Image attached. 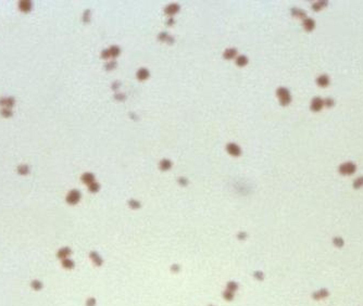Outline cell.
<instances>
[{"label":"cell","mask_w":363,"mask_h":306,"mask_svg":"<svg viewBox=\"0 0 363 306\" xmlns=\"http://www.w3.org/2000/svg\"><path fill=\"white\" fill-rule=\"evenodd\" d=\"M80 199V192L78 190H72L66 195V202L69 204H76Z\"/></svg>","instance_id":"cell-1"},{"label":"cell","mask_w":363,"mask_h":306,"mask_svg":"<svg viewBox=\"0 0 363 306\" xmlns=\"http://www.w3.org/2000/svg\"><path fill=\"white\" fill-rule=\"evenodd\" d=\"M277 95H278V97H280V102H282L283 104H287L288 102L290 101V95H289L287 89L280 88L277 90Z\"/></svg>","instance_id":"cell-2"},{"label":"cell","mask_w":363,"mask_h":306,"mask_svg":"<svg viewBox=\"0 0 363 306\" xmlns=\"http://www.w3.org/2000/svg\"><path fill=\"white\" fill-rule=\"evenodd\" d=\"M339 169H340V171H341L342 174H351V173H353V171H355V165L351 163V162H348V163L342 164V165L340 166Z\"/></svg>","instance_id":"cell-3"},{"label":"cell","mask_w":363,"mask_h":306,"mask_svg":"<svg viewBox=\"0 0 363 306\" xmlns=\"http://www.w3.org/2000/svg\"><path fill=\"white\" fill-rule=\"evenodd\" d=\"M14 99L12 97H9V98H2L0 100V105L5 106V109H11L13 105H14Z\"/></svg>","instance_id":"cell-4"},{"label":"cell","mask_w":363,"mask_h":306,"mask_svg":"<svg viewBox=\"0 0 363 306\" xmlns=\"http://www.w3.org/2000/svg\"><path fill=\"white\" fill-rule=\"evenodd\" d=\"M70 254H71V249H70V248H62V249H60L59 251L57 252L58 258H61V259L68 258Z\"/></svg>","instance_id":"cell-5"},{"label":"cell","mask_w":363,"mask_h":306,"mask_svg":"<svg viewBox=\"0 0 363 306\" xmlns=\"http://www.w3.org/2000/svg\"><path fill=\"white\" fill-rule=\"evenodd\" d=\"M32 1H29V0H24V1H21L20 2V5H19V8H20V10L23 11V12H29L32 9Z\"/></svg>","instance_id":"cell-6"},{"label":"cell","mask_w":363,"mask_h":306,"mask_svg":"<svg viewBox=\"0 0 363 306\" xmlns=\"http://www.w3.org/2000/svg\"><path fill=\"white\" fill-rule=\"evenodd\" d=\"M323 103H324V102L322 101L320 98H314L313 100H312L311 109L313 110V111H319V110L322 109V105H323Z\"/></svg>","instance_id":"cell-7"},{"label":"cell","mask_w":363,"mask_h":306,"mask_svg":"<svg viewBox=\"0 0 363 306\" xmlns=\"http://www.w3.org/2000/svg\"><path fill=\"white\" fill-rule=\"evenodd\" d=\"M42 287H44V284H42V282L40 280H38V279H34V280L31 281V288L32 290L34 291H40L42 289Z\"/></svg>","instance_id":"cell-8"},{"label":"cell","mask_w":363,"mask_h":306,"mask_svg":"<svg viewBox=\"0 0 363 306\" xmlns=\"http://www.w3.org/2000/svg\"><path fill=\"white\" fill-rule=\"evenodd\" d=\"M227 150H228V152L232 153V154H234V155H238L239 153H240L239 148L237 147L236 145H234V143H231V145H227Z\"/></svg>","instance_id":"cell-9"},{"label":"cell","mask_w":363,"mask_h":306,"mask_svg":"<svg viewBox=\"0 0 363 306\" xmlns=\"http://www.w3.org/2000/svg\"><path fill=\"white\" fill-rule=\"evenodd\" d=\"M61 264H62V267L65 268V269H72V268L74 267V262L69 258L62 259V263H61Z\"/></svg>","instance_id":"cell-10"},{"label":"cell","mask_w":363,"mask_h":306,"mask_svg":"<svg viewBox=\"0 0 363 306\" xmlns=\"http://www.w3.org/2000/svg\"><path fill=\"white\" fill-rule=\"evenodd\" d=\"M329 83V79L328 77H327L326 75H322L321 77L317 78V84H319L320 86H322V87H324V86H327Z\"/></svg>","instance_id":"cell-11"},{"label":"cell","mask_w":363,"mask_h":306,"mask_svg":"<svg viewBox=\"0 0 363 306\" xmlns=\"http://www.w3.org/2000/svg\"><path fill=\"white\" fill-rule=\"evenodd\" d=\"M82 180H83L84 182H86V184H93V175L89 174V173H87V174H84L83 177H82Z\"/></svg>","instance_id":"cell-12"},{"label":"cell","mask_w":363,"mask_h":306,"mask_svg":"<svg viewBox=\"0 0 363 306\" xmlns=\"http://www.w3.org/2000/svg\"><path fill=\"white\" fill-rule=\"evenodd\" d=\"M18 171L21 175H27L29 173V167L27 165H20L18 167Z\"/></svg>","instance_id":"cell-13"},{"label":"cell","mask_w":363,"mask_h":306,"mask_svg":"<svg viewBox=\"0 0 363 306\" xmlns=\"http://www.w3.org/2000/svg\"><path fill=\"white\" fill-rule=\"evenodd\" d=\"M304 25L306 27V29H308V31H311V29L314 28V22L312 20H310V18H306L304 20Z\"/></svg>","instance_id":"cell-14"},{"label":"cell","mask_w":363,"mask_h":306,"mask_svg":"<svg viewBox=\"0 0 363 306\" xmlns=\"http://www.w3.org/2000/svg\"><path fill=\"white\" fill-rule=\"evenodd\" d=\"M137 76L140 78V79H145V78L148 76V71H147V70H144V68H143V70H140L139 72H138Z\"/></svg>","instance_id":"cell-15"},{"label":"cell","mask_w":363,"mask_h":306,"mask_svg":"<svg viewBox=\"0 0 363 306\" xmlns=\"http://www.w3.org/2000/svg\"><path fill=\"white\" fill-rule=\"evenodd\" d=\"M1 114H2V116H5V117H10L11 115H12V111H11V109H5V108H3V109L1 110Z\"/></svg>","instance_id":"cell-16"},{"label":"cell","mask_w":363,"mask_h":306,"mask_svg":"<svg viewBox=\"0 0 363 306\" xmlns=\"http://www.w3.org/2000/svg\"><path fill=\"white\" fill-rule=\"evenodd\" d=\"M235 53H236V50L231 49V50H227L224 55H225V58H233L234 55H235Z\"/></svg>","instance_id":"cell-17"},{"label":"cell","mask_w":363,"mask_h":306,"mask_svg":"<svg viewBox=\"0 0 363 306\" xmlns=\"http://www.w3.org/2000/svg\"><path fill=\"white\" fill-rule=\"evenodd\" d=\"M98 189H99V186H98V184H96V182H93V184L89 185V190H90V191L95 192Z\"/></svg>","instance_id":"cell-18"},{"label":"cell","mask_w":363,"mask_h":306,"mask_svg":"<svg viewBox=\"0 0 363 306\" xmlns=\"http://www.w3.org/2000/svg\"><path fill=\"white\" fill-rule=\"evenodd\" d=\"M237 63L238 65H245L247 63V58L246 57H239L237 60Z\"/></svg>","instance_id":"cell-19"},{"label":"cell","mask_w":363,"mask_h":306,"mask_svg":"<svg viewBox=\"0 0 363 306\" xmlns=\"http://www.w3.org/2000/svg\"><path fill=\"white\" fill-rule=\"evenodd\" d=\"M161 166H162V168H169L170 166H171V163H170L169 161H166V160H164V161H162V163H161Z\"/></svg>","instance_id":"cell-20"},{"label":"cell","mask_w":363,"mask_h":306,"mask_svg":"<svg viewBox=\"0 0 363 306\" xmlns=\"http://www.w3.org/2000/svg\"><path fill=\"white\" fill-rule=\"evenodd\" d=\"M324 103L327 104V105H329V106H332L333 104H334V101H333L332 99H326V100L324 101Z\"/></svg>","instance_id":"cell-21"},{"label":"cell","mask_w":363,"mask_h":306,"mask_svg":"<svg viewBox=\"0 0 363 306\" xmlns=\"http://www.w3.org/2000/svg\"><path fill=\"white\" fill-rule=\"evenodd\" d=\"M93 298H90V300H89V301L87 302V305H88V306H91V305H93Z\"/></svg>","instance_id":"cell-22"}]
</instances>
